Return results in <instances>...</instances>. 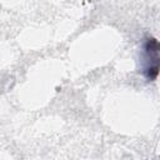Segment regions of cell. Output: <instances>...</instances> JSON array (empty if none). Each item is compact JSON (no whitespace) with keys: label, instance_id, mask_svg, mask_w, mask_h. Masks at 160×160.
Segmentation results:
<instances>
[{"label":"cell","instance_id":"cell-1","mask_svg":"<svg viewBox=\"0 0 160 160\" xmlns=\"http://www.w3.org/2000/svg\"><path fill=\"white\" fill-rule=\"evenodd\" d=\"M144 51V76L152 81L160 72V41L154 38H146L142 45Z\"/></svg>","mask_w":160,"mask_h":160}]
</instances>
